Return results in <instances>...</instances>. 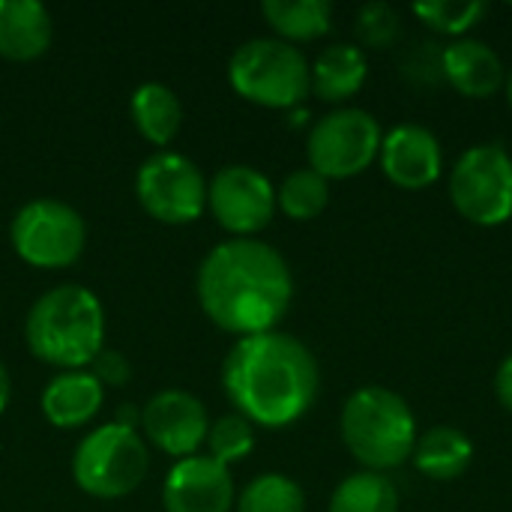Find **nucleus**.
<instances>
[{"label":"nucleus","instance_id":"f257e3e1","mask_svg":"<svg viewBox=\"0 0 512 512\" xmlns=\"http://www.w3.org/2000/svg\"><path fill=\"white\" fill-rule=\"evenodd\" d=\"M198 303L225 333H270L294 300L285 255L255 237H231L207 252L198 267Z\"/></svg>","mask_w":512,"mask_h":512},{"label":"nucleus","instance_id":"f03ea898","mask_svg":"<svg viewBox=\"0 0 512 512\" xmlns=\"http://www.w3.org/2000/svg\"><path fill=\"white\" fill-rule=\"evenodd\" d=\"M318 387L315 354L282 330L237 339L222 363V390L252 426L285 429L297 423L315 405Z\"/></svg>","mask_w":512,"mask_h":512},{"label":"nucleus","instance_id":"7ed1b4c3","mask_svg":"<svg viewBox=\"0 0 512 512\" xmlns=\"http://www.w3.org/2000/svg\"><path fill=\"white\" fill-rule=\"evenodd\" d=\"M27 348L36 360L63 372L84 369L96 360L105 339V312L84 285H57L27 312Z\"/></svg>","mask_w":512,"mask_h":512},{"label":"nucleus","instance_id":"20e7f679","mask_svg":"<svg viewBox=\"0 0 512 512\" xmlns=\"http://www.w3.org/2000/svg\"><path fill=\"white\" fill-rule=\"evenodd\" d=\"M342 441L363 471L387 474L411 462L420 429L411 405L390 387L366 384L354 390L339 417Z\"/></svg>","mask_w":512,"mask_h":512},{"label":"nucleus","instance_id":"39448f33","mask_svg":"<svg viewBox=\"0 0 512 512\" xmlns=\"http://www.w3.org/2000/svg\"><path fill=\"white\" fill-rule=\"evenodd\" d=\"M228 81L237 96L264 108H294L312 93L306 54L276 36L243 42L228 60Z\"/></svg>","mask_w":512,"mask_h":512},{"label":"nucleus","instance_id":"423d86ee","mask_svg":"<svg viewBox=\"0 0 512 512\" xmlns=\"http://www.w3.org/2000/svg\"><path fill=\"white\" fill-rule=\"evenodd\" d=\"M150 468V453L135 429L105 423L84 435L72 456L75 486L99 501L132 495Z\"/></svg>","mask_w":512,"mask_h":512},{"label":"nucleus","instance_id":"0eeeda50","mask_svg":"<svg viewBox=\"0 0 512 512\" xmlns=\"http://www.w3.org/2000/svg\"><path fill=\"white\" fill-rule=\"evenodd\" d=\"M447 192L459 216L480 228L512 219V153L504 144L483 141L468 147L447 177Z\"/></svg>","mask_w":512,"mask_h":512},{"label":"nucleus","instance_id":"6e6552de","mask_svg":"<svg viewBox=\"0 0 512 512\" xmlns=\"http://www.w3.org/2000/svg\"><path fill=\"white\" fill-rule=\"evenodd\" d=\"M381 123L366 108H336L324 114L309 138H306V156L309 168L318 171L327 180H348L372 168V162L381 153Z\"/></svg>","mask_w":512,"mask_h":512},{"label":"nucleus","instance_id":"1a4fd4ad","mask_svg":"<svg viewBox=\"0 0 512 512\" xmlns=\"http://www.w3.org/2000/svg\"><path fill=\"white\" fill-rule=\"evenodd\" d=\"M9 240L24 264L36 270H60L81 258L87 228L75 207L54 198H36L12 216Z\"/></svg>","mask_w":512,"mask_h":512},{"label":"nucleus","instance_id":"9d476101","mask_svg":"<svg viewBox=\"0 0 512 512\" xmlns=\"http://www.w3.org/2000/svg\"><path fill=\"white\" fill-rule=\"evenodd\" d=\"M135 195L141 207L165 225H189L207 210V180L189 156L171 150H159L141 162Z\"/></svg>","mask_w":512,"mask_h":512},{"label":"nucleus","instance_id":"9b49d317","mask_svg":"<svg viewBox=\"0 0 512 512\" xmlns=\"http://www.w3.org/2000/svg\"><path fill=\"white\" fill-rule=\"evenodd\" d=\"M207 210L234 237H255L276 213V189L252 165H225L207 183Z\"/></svg>","mask_w":512,"mask_h":512},{"label":"nucleus","instance_id":"f8f14e48","mask_svg":"<svg viewBox=\"0 0 512 512\" xmlns=\"http://www.w3.org/2000/svg\"><path fill=\"white\" fill-rule=\"evenodd\" d=\"M147 441L177 459H189L207 441L210 417L198 396L186 390H162L141 411Z\"/></svg>","mask_w":512,"mask_h":512},{"label":"nucleus","instance_id":"ddd939ff","mask_svg":"<svg viewBox=\"0 0 512 512\" xmlns=\"http://www.w3.org/2000/svg\"><path fill=\"white\" fill-rule=\"evenodd\" d=\"M378 162L387 180L408 192L429 189L444 174L441 141L432 129L420 123H399L396 129L384 132Z\"/></svg>","mask_w":512,"mask_h":512},{"label":"nucleus","instance_id":"4468645a","mask_svg":"<svg viewBox=\"0 0 512 512\" xmlns=\"http://www.w3.org/2000/svg\"><path fill=\"white\" fill-rule=\"evenodd\" d=\"M165 512H231L234 480L225 465L210 456L177 459L162 486Z\"/></svg>","mask_w":512,"mask_h":512},{"label":"nucleus","instance_id":"2eb2a0df","mask_svg":"<svg viewBox=\"0 0 512 512\" xmlns=\"http://www.w3.org/2000/svg\"><path fill=\"white\" fill-rule=\"evenodd\" d=\"M441 75L468 99H489L504 87L507 69L498 51L474 36L453 39L441 48Z\"/></svg>","mask_w":512,"mask_h":512},{"label":"nucleus","instance_id":"dca6fc26","mask_svg":"<svg viewBox=\"0 0 512 512\" xmlns=\"http://www.w3.org/2000/svg\"><path fill=\"white\" fill-rule=\"evenodd\" d=\"M105 399V387L96 381L93 372L75 369L57 375L45 390H42V414L51 426L57 429H81L87 426Z\"/></svg>","mask_w":512,"mask_h":512},{"label":"nucleus","instance_id":"f3484780","mask_svg":"<svg viewBox=\"0 0 512 512\" xmlns=\"http://www.w3.org/2000/svg\"><path fill=\"white\" fill-rule=\"evenodd\" d=\"M51 45V15L36 0H0V57L24 63Z\"/></svg>","mask_w":512,"mask_h":512},{"label":"nucleus","instance_id":"a211bd4d","mask_svg":"<svg viewBox=\"0 0 512 512\" xmlns=\"http://www.w3.org/2000/svg\"><path fill=\"white\" fill-rule=\"evenodd\" d=\"M309 69H312V93L324 102L339 105L363 90L369 78V57L360 45L333 42L315 57Z\"/></svg>","mask_w":512,"mask_h":512},{"label":"nucleus","instance_id":"6ab92c4d","mask_svg":"<svg viewBox=\"0 0 512 512\" xmlns=\"http://www.w3.org/2000/svg\"><path fill=\"white\" fill-rule=\"evenodd\" d=\"M411 462L423 477L435 483H450V480H459L471 468L474 444L456 426H432L417 438Z\"/></svg>","mask_w":512,"mask_h":512},{"label":"nucleus","instance_id":"aec40b11","mask_svg":"<svg viewBox=\"0 0 512 512\" xmlns=\"http://www.w3.org/2000/svg\"><path fill=\"white\" fill-rule=\"evenodd\" d=\"M129 114H132L135 129L156 147L171 144L183 123V105H180L177 93L159 81H147V84L135 87Z\"/></svg>","mask_w":512,"mask_h":512},{"label":"nucleus","instance_id":"412c9836","mask_svg":"<svg viewBox=\"0 0 512 512\" xmlns=\"http://www.w3.org/2000/svg\"><path fill=\"white\" fill-rule=\"evenodd\" d=\"M261 15L273 27L276 39H285L291 45L321 39L333 27L330 0H264Z\"/></svg>","mask_w":512,"mask_h":512},{"label":"nucleus","instance_id":"4be33fe9","mask_svg":"<svg viewBox=\"0 0 512 512\" xmlns=\"http://www.w3.org/2000/svg\"><path fill=\"white\" fill-rule=\"evenodd\" d=\"M327 512H399V489L387 474L357 471L333 489Z\"/></svg>","mask_w":512,"mask_h":512},{"label":"nucleus","instance_id":"5701e85b","mask_svg":"<svg viewBox=\"0 0 512 512\" xmlns=\"http://www.w3.org/2000/svg\"><path fill=\"white\" fill-rule=\"evenodd\" d=\"M327 204H330V180L312 171L309 165L291 171L276 189V207L294 222H309L321 216Z\"/></svg>","mask_w":512,"mask_h":512},{"label":"nucleus","instance_id":"b1692460","mask_svg":"<svg viewBox=\"0 0 512 512\" xmlns=\"http://www.w3.org/2000/svg\"><path fill=\"white\" fill-rule=\"evenodd\" d=\"M237 512H306V492L285 474H261L234 501Z\"/></svg>","mask_w":512,"mask_h":512},{"label":"nucleus","instance_id":"393cba45","mask_svg":"<svg viewBox=\"0 0 512 512\" xmlns=\"http://www.w3.org/2000/svg\"><path fill=\"white\" fill-rule=\"evenodd\" d=\"M411 12L435 33L462 39V36H468V30H474L489 15V3H483V0H426V3H414Z\"/></svg>","mask_w":512,"mask_h":512},{"label":"nucleus","instance_id":"a878e982","mask_svg":"<svg viewBox=\"0 0 512 512\" xmlns=\"http://www.w3.org/2000/svg\"><path fill=\"white\" fill-rule=\"evenodd\" d=\"M207 447L210 459L231 468L234 462H243L255 450V426L243 414H225L207 429Z\"/></svg>","mask_w":512,"mask_h":512},{"label":"nucleus","instance_id":"bb28decb","mask_svg":"<svg viewBox=\"0 0 512 512\" xmlns=\"http://www.w3.org/2000/svg\"><path fill=\"white\" fill-rule=\"evenodd\" d=\"M354 30H357V39L363 42V48L381 51V48H390L402 36V15L396 6H390L384 0H369L360 6Z\"/></svg>","mask_w":512,"mask_h":512},{"label":"nucleus","instance_id":"cd10ccee","mask_svg":"<svg viewBox=\"0 0 512 512\" xmlns=\"http://www.w3.org/2000/svg\"><path fill=\"white\" fill-rule=\"evenodd\" d=\"M90 366H93L90 372L96 375V381H99L102 387H123V384L132 378L129 360H126L120 351H105V348H102Z\"/></svg>","mask_w":512,"mask_h":512},{"label":"nucleus","instance_id":"c85d7f7f","mask_svg":"<svg viewBox=\"0 0 512 512\" xmlns=\"http://www.w3.org/2000/svg\"><path fill=\"white\" fill-rule=\"evenodd\" d=\"M495 396L512 414V351L501 360V366L495 372Z\"/></svg>","mask_w":512,"mask_h":512},{"label":"nucleus","instance_id":"c756f323","mask_svg":"<svg viewBox=\"0 0 512 512\" xmlns=\"http://www.w3.org/2000/svg\"><path fill=\"white\" fill-rule=\"evenodd\" d=\"M114 423L117 426H126V429H135V426H141V411L135 405H120Z\"/></svg>","mask_w":512,"mask_h":512},{"label":"nucleus","instance_id":"7c9ffc66","mask_svg":"<svg viewBox=\"0 0 512 512\" xmlns=\"http://www.w3.org/2000/svg\"><path fill=\"white\" fill-rule=\"evenodd\" d=\"M9 393H12V387H9V375H6V369L0 366V414L6 411V405H9Z\"/></svg>","mask_w":512,"mask_h":512},{"label":"nucleus","instance_id":"2f4dec72","mask_svg":"<svg viewBox=\"0 0 512 512\" xmlns=\"http://www.w3.org/2000/svg\"><path fill=\"white\" fill-rule=\"evenodd\" d=\"M504 90H507V102L512 105V66L507 69V78H504Z\"/></svg>","mask_w":512,"mask_h":512}]
</instances>
